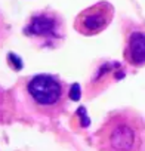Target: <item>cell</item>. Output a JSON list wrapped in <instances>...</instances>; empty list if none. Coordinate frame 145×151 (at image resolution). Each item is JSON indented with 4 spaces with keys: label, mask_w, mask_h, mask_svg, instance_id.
Instances as JSON below:
<instances>
[{
    "label": "cell",
    "mask_w": 145,
    "mask_h": 151,
    "mask_svg": "<svg viewBox=\"0 0 145 151\" xmlns=\"http://www.w3.org/2000/svg\"><path fill=\"white\" fill-rule=\"evenodd\" d=\"M99 151H144L145 119L132 108L111 111L95 135Z\"/></svg>",
    "instance_id": "cell-1"
},
{
    "label": "cell",
    "mask_w": 145,
    "mask_h": 151,
    "mask_svg": "<svg viewBox=\"0 0 145 151\" xmlns=\"http://www.w3.org/2000/svg\"><path fill=\"white\" fill-rule=\"evenodd\" d=\"M27 99L31 107L50 119L59 117L70 96L68 85L52 74H37L27 80L25 85Z\"/></svg>",
    "instance_id": "cell-2"
},
{
    "label": "cell",
    "mask_w": 145,
    "mask_h": 151,
    "mask_svg": "<svg viewBox=\"0 0 145 151\" xmlns=\"http://www.w3.org/2000/svg\"><path fill=\"white\" fill-rule=\"evenodd\" d=\"M114 18V6L108 2H98L83 9L74 19V28L83 36H96L102 33Z\"/></svg>",
    "instance_id": "cell-3"
},
{
    "label": "cell",
    "mask_w": 145,
    "mask_h": 151,
    "mask_svg": "<svg viewBox=\"0 0 145 151\" xmlns=\"http://www.w3.org/2000/svg\"><path fill=\"white\" fill-rule=\"evenodd\" d=\"M24 33L28 37H37V39H43L46 42L61 39L62 37L61 19L58 15H52V14H46V12L37 14V15L31 17Z\"/></svg>",
    "instance_id": "cell-4"
},
{
    "label": "cell",
    "mask_w": 145,
    "mask_h": 151,
    "mask_svg": "<svg viewBox=\"0 0 145 151\" xmlns=\"http://www.w3.org/2000/svg\"><path fill=\"white\" fill-rule=\"evenodd\" d=\"M126 64L130 67L139 68L145 65V31L135 30L126 37L124 52H123Z\"/></svg>",
    "instance_id": "cell-5"
},
{
    "label": "cell",
    "mask_w": 145,
    "mask_h": 151,
    "mask_svg": "<svg viewBox=\"0 0 145 151\" xmlns=\"http://www.w3.org/2000/svg\"><path fill=\"white\" fill-rule=\"evenodd\" d=\"M17 116V105L12 93L0 88V124H8L14 122Z\"/></svg>",
    "instance_id": "cell-6"
}]
</instances>
